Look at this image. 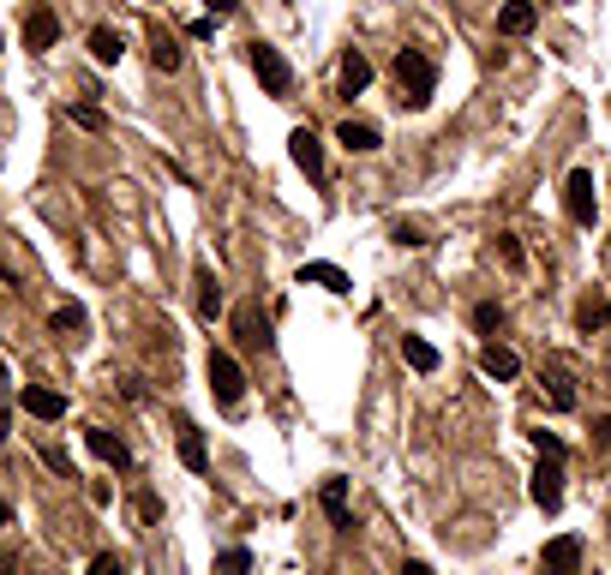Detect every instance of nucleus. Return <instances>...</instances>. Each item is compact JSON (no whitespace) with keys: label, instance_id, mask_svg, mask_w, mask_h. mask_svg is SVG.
<instances>
[{"label":"nucleus","instance_id":"nucleus-25","mask_svg":"<svg viewBox=\"0 0 611 575\" xmlns=\"http://www.w3.org/2000/svg\"><path fill=\"white\" fill-rule=\"evenodd\" d=\"M546 402H552L558 414H570V408H576V378H570V372H546Z\"/></svg>","mask_w":611,"mask_h":575},{"label":"nucleus","instance_id":"nucleus-24","mask_svg":"<svg viewBox=\"0 0 611 575\" xmlns=\"http://www.w3.org/2000/svg\"><path fill=\"white\" fill-rule=\"evenodd\" d=\"M402 360H408L414 372H438V348H432L426 336H402Z\"/></svg>","mask_w":611,"mask_h":575},{"label":"nucleus","instance_id":"nucleus-33","mask_svg":"<svg viewBox=\"0 0 611 575\" xmlns=\"http://www.w3.org/2000/svg\"><path fill=\"white\" fill-rule=\"evenodd\" d=\"M390 240H396V246H426V234H420L414 222H396V228H390Z\"/></svg>","mask_w":611,"mask_h":575},{"label":"nucleus","instance_id":"nucleus-9","mask_svg":"<svg viewBox=\"0 0 611 575\" xmlns=\"http://www.w3.org/2000/svg\"><path fill=\"white\" fill-rule=\"evenodd\" d=\"M540 575H582V540H576V534L546 540V552H540Z\"/></svg>","mask_w":611,"mask_h":575},{"label":"nucleus","instance_id":"nucleus-37","mask_svg":"<svg viewBox=\"0 0 611 575\" xmlns=\"http://www.w3.org/2000/svg\"><path fill=\"white\" fill-rule=\"evenodd\" d=\"M0 575H18V552H6V546H0Z\"/></svg>","mask_w":611,"mask_h":575},{"label":"nucleus","instance_id":"nucleus-12","mask_svg":"<svg viewBox=\"0 0 611 575\" xmlns=\"http://www.w3.org/2000/svg\"><path fill=\"white\" fill-rule=\"evenodd\" d=\"M480 372L498 378V384H516V378H522V354L504 348V342H486V348H480Z\"/></svg>","mask_w":611,"mask_h":575},{"label":"nucleus","instance_id":"nucleus-31","mask_svg":"<svg viewBox=\"0 0 611 575\" xmlns=\"http://www.w3.org/2000/svg\"><path fill=\"white\" fill-rule=\"evenodd\" d=\"M90 575H126V558H120V552H96V558H90Z\"/></svg>","mask_w":611,"mask_h":575},{"label":"nucleus","instance_id":"nucleus-22","mask_svg":"<svg viewBox=\"0 0 611 575\" xmlns=\"http://www.w3.org/2000/svg\"><path fill=\"white\" fill-rule=\"evenodd\" d=\"M150 66L156 72H180V42L162 36V30H150Z\"/></svg>","mask_w":611,"mask_h":575},{"label":"nucleus","instance_id":"nucleus-40","mask_svg":"<svg viewBox=\"0 0 611 575\" xmlns=\"http://www.w3.org/2000/svg\"><path fill=\"white\" fill-rule=\"evenodd\" d=\"M0 528H12V504L6 498H0Z\"/></svg>","mask_w":611,"mask_h":575},{"label":"nucleus","instance_id":"nucleus-17","mask_svg":"<svg viewBox=\"0 0 611 575\" xmlns=\"http://www.w3.org/2000/svg\"><path fill=\"white\" fill-rule=\"evenodd\" d=\"M84 444H90V456H102L108 468H120V474L132 468V450H126L114 432H102V426H84Z\"/></svg>","mask_w":611,"mask_h":575},{"label":"nucleus","instance_id":"nucleus-3","mask_svg":"<svg viewBox=\"0 0 611 575\" xmlns=\"http://www.w3.org/2000/svg\"><path fill=\"white\" fill-rule=\"evenodd\" d=\"M246 66L258 72L264 96H288V90H294V66H288L282 48H270V42H252V48H246Z\"/></svg>","mask_w":611,"mask_h":575},{"label":"nucleus","instance_id":"nucleus-15","mask_svg":"<svg viewBox=\"0 0 611 575\" xmlns=\"http://www.w3.org/2000/svg\"><path fill=\"white\" fill-rule=\"evenodd\" d=\"M336 144L354 150V156H372V150L384 144V132H378L372 120H342V126H336Z\"/></svg>","mask_w":611,"mask_h":575},{"label":"nucleus","instance_id":"nucleus-6","mask_svg":"<svg viewBox=\"0 0 611 575\" xmlns=\"http://www.w3.org/2000/svg\"><path fill=\"white\" fill-rule=\"evenodd\" d=\"M288 156H294V168H300L306 180H318V186H324V144H318V132H312V126H294V132H288Z\"/></svg>","mask_w":611,"mask_h":575},{"label":"nucleus","instance_id":"nucleus-38","mask_svg":"<svg viewBox=\"0 0 611 575\" xmlns=\"http://www.w3.org/2000/svg\"><path fill=\"white\" fill-rule=\"evenodd\" d=\"M234 6H240V0H210V18H228Z\"/></svg>","mask_w":611,"mask_h":575},{"label":"nucleus","instance_id":"nucleus-16","mask_svg":"<svg viewBox=\"0 0 611 575\" xmlns=\"http://www.w3.org/2000/svg\"><path fill=\"white\" fill-rule=\"evenodd\" d=\"M294 282H300V288L312 282V288H330V294H354V276H348V270H336V264H300V270H294Z\"/></svg>","mask_w":611,"mask_h":575},{"label":"nucleus","instance_id":"nucleus-11","mask_svg":"<svg viewBox=\"0 0 611 575\" xmlns=\"http://www.w3.org/2000/svg\"><path fill=\"white\" fill-rule=\"evenodd\" d=\"M192 288H198V294H192L198 324H216V318H222V282L210 276V264H198V270H192Z\"/></svg>","mask_w":611,"mask_h":575},{"label":"nucleus","instance_id":"nucleus-29","mask_svg":"<svg viewBox=\"0 0 611 575\" xmlns=\"http://www.w3.org/2000/svg\"><path fill=\"white\" fill-rule=\"evenodd\" d=\"M12 438V378L0 372V444Z\"/></svg>","mask_w":611,"mask_h":575},{"label":"nucleus","instance_id":"nucleus-26","mask_svg":"<svg viewBox=\"0 0 611 575\" xmlns=\"http://www.w3.org/2000/svg\"><path fill=\"white\" fill-rule=\"evenodd\" d=\"M66 120H72V126H84V132H108V114H102L96 102H72V108H66Z\"/></svg>","mask_w":611,"mask_h":575},{"label":"nucleus","instance_id":"nucleus-2","mask_svg":"<svg viewBox=\"0 0 611 575\" xmlns=\"http://www.w3.org/2000/svg\"><path fill=\"white\" fill-rule=\"evenodd\" d=\"M204 378H210V390H216V402H222L228 414L246 402V372H240V360H234L228 348H210V354H204Z\"/></svg>","mask_w":611,"mask_h":575},{"label":"nucleus","instance_id":"nucleus-14","mask_svg":"<svg viewBox=\"0 0 611 575\" xmlns=\"http://www.w3.org/2000/svg\"><path fill=\"white\" fill-rule=\"evenodd\" d=\"M576 330H582V336H600V330H611V300L600 294V288L576 300Z\"/></svg>","mask_w":611,"mask_h":575},{"label":"nucleus","instance_id":"nucleus-35","mask_svg":"<svg viewBox=\"0 0 611 575\" xmlns=\"http://www.w3.org/2000/svg\"><path fill=\"white\" fill-rule=\"evenodd\" d=\"M42 462H48L54 474H66V480H72V462H66V450H54V444H42Z\"/></svg>","mask_w":611,"mask_h":575},{"label":"nucleus","instance_id":"nucleus-23","mask_svg":"<svg viewBox=\"0 0 611 575\" xmlns=\"http://www.w3.org/2000/svg\"><path fill=\"white\" fill-rule=\"evenodd\" d=\"M84 324H90V318H84V306H78V300H66V306H54V312H48V330H54V336H78Z\"/></svg>","mask_w":611,"mask_h":575},{"label":"nucleus","instance_id":"nucleus-10","mask_svg":"<svg viewBox=\"0 0 611 575\" xmlns=\"http://www.w3.org/2000/svg\"><path fill=\"white\" fill-rule=\"evenodd\" d=\"M60 42V18H54V6H30L24 12V48L30 54H48Z\"/></svg>","mask_w":611,"mask_h":575},{"label":"nucleus","instance_id":"nucleus-32","mask_svg":"<svg viewBox=\"0 0 611 575\" xmlns=\"http://www.w3.org/2000/svg\"><path fill=\"white\" fill-rule=\"evenodd\" d=\"M534 450H540V456H558V462H564V456H570V450H564V438H558V432H534Z\"/></svg>","mask_w":611,"mask_h":575},{"label":"nucleus","instance_id":"nucleus-1","mask_svg":"<svg viewBox=\"0 0 611 575\" xmlns=\"http://www.w3.org/2000/svg\"><path fill=\"white\" fill-rule=\"evenodd\" d=\"M390 78H396V102H402V108H414V114L438 96V60H432V54H420V48H396Z\"/></svg>","mask_w":611,"mask_h":575},{"label":"nucleus","instance_id":"nucleus-21","mask_svg":"<svg viewBox=\"0 0 611 575\" xmlns=\"http://www.w3.org/2000/svg\"><path fill=\"white\" fill-rule=\"evenodd\" d=\"M90 54H96V66H120V54H126V42H120V30H108V24H96V30H90Z\"/></svg>","mask_w":611,"mask_h":575},{"label":"nucleus","instance_id":"nucleus-20","mask_svg":"<svg viewBox=\"0 0 611 575\" xmlns=\"http://www.w3.org/2000/svg\"><path fill=\"white\" fill-rule=\"evenodd\" d=\"M324 516H330V528H342V534H354V516H348V480H324Z\"/></svg>","mask_w":611,"mask_h":575},{"label":"nucleus","instance_id":"nucleus-19","mask_svg":"<svg viewBox=\"0 0 611 575\" xmlns=\"http://www.w3.org/2000/svg\"><path fill=\"white\" fill-rule=\"evenodd\" d=\"M234 330H240L246 348H270V342H276V336H270V318H264L258 306H240V312H234Z\"/></svg>","mask_w":611,"mask_h":575},{"label":"nucleus","instance_id":"nucleus-7","mask_svg":"<svg viewBox=\"0 0 611 575\" xmlns=\"http://www.w3.org/2000/svg\"><path fill=\"white\" fill-rule=\"evenodd\" d=\"M18 408H24L30 420H42V426L66 420V396H60V390H48V384H24V390H18Z\"/></svg>","mask_w":611,"mask_h":575},{"label":"nucleus","instance_id":"nucleus-39","mask_svg":"<svg viewBox=\"0 0 611 575\" xmlns=\"http://www.w3.org/2000/svg\"><path fill=\"white\" fill-rule=\"evenodd\" d=\"M396 575H432V564H420V558H408V564H402V570Z\"/></svg>","mask_w":611,"mask_h":575},{"label":"nucleus","instance_id":"nucleus-4","mask_svg":"<svg viewBox=\"0 0 611 575\" xmlns=\"http://www.w3.org/2000/svg\"><path fill=\"white\" fill-rule=\"evenodd\" d=\"M564 216H570L576 228H594L600 204H594V174H588V168H576V174L564 180Z\"/></svg>","mask_w":611,"mask_h":575},{"label":"nucleus","instance_id":"nucleus-8","mask_svg":"<svg viewBox=\"0 0 611 575\" xmlns=\"http://www.w3.org/2000/svg\"><path fill=\"white\" fill-rule=\"evenodd\" d=\"M174 450H180V468H186V474H210V450H204V432H198V426H192L186 414L174 420Z\"/></svg>","mask_w":611,"mask_h":575},{"label":"nucleus","instance_id":"nucleus-13","mask_svg":"<svg viewBox=\"0 0 611 575\" xmlns=\"http://www.w3.org/2000/svg\"><path fill=\"white\" fill-rule=\"evenodd\" d=\"M534 24H540L534 0H504L498 6V36H534Z\"/></svg>","mask_w":611,"mask_h":575},{"label":"nucleus","instance_id":"nucleus-5","mask_svg":"<svg viewBox=\"0 0 611 575\" xmlns=\"http://www.w3.org/2000/svg\"><path fill=\"white\" fill-rule=\"evenodd\" d=\"M528 492H534V504H540L546 516H558V510H564V462H558V456H540Z\"/></svg>","mask_w":611,"mask_h":575},{"label":"nucleus","instance_id":"nucleus-18","mask_svg":"<svg viewBox=\"0 0 611 575\" xmlns=\"http://www.w3.org/2000/svg\"><path fill=\"white\" fill-rule=\"evenodd\" d=\"M366 84H372V60H366L360 48H348V54H342V72H336V90H342V96H360Z\"/></svg>","mask_w":611,"mask_h":575},{"label":"nucleus","instance_id":"nucleus-30","mask_svg":"<svg viewBox=\"0 0 611 575\" xmlns=\"http://www.w3.org/2000/svg\"><path fill=\"white\" fill-rule=\"evenodd\" d=\"M498 258H504L510 270H522V264H528V258H522V240H516V234H498Z\"/></svg>","mask_w":611,"mask_h":575},{"label":"nucleus","instance_id":"nucleus-36","mask_svg":"<svg viewBox=\"0 0 611 575\" xmlns=\"http://www.w3.org/2000/svg\"><path fill=\"white\" fill-rule=\"evenodd\" d=\"M594 444H600V450H611V414L600 420V426H594Z\"/></svg>","mask_w":611,"mask_h":575},{"label":"nucleus","instance_id":"nucleus-34","mask_svg":"<svg viewBox=\"0 0 611 575\" xmlns=\"http://www.w3.org/2000/svg\"><path fill=\"white\" fill-rule=\"evenodd\" d=\"M186 36H192V42H210V36H216V18H210V12H204V18H192V24H186Z\"/></svg>","mask_w":611,"mask_h":575},{"label":"nucleus","instance_id":"nucleus-27","mask_svg":"<svg viewBox=\"0 0 611 575\" xmlns=\"http://www.w3.org/2000/svg\"><path fill=\"white\" fill-rule=\"evenodd\" d=\"M474 330H480V336H498V330H504V306H498V300H480V306H474Z\"/></svg>","mask_w":611,"mask_h":575},{"label":"nucleus","instance_id":"nucleus-41","mask_svg":"<svg viewBox=\"0 0 611 575\" xmlns=\"http://www.w3.org/2000/svg\"><path fill=\"white\" fill-rule=\"evenodd\" d=\"M606 528H611V516H606Z\"/></svg>","mask_w":611,"mask_h":575},{"label":"nucleus","instance_id":"nucleus-28","mask_svg":"<svg viewBox=\"0 0 611 575\" xmlns=\"http://www.w3.org/2000/svg\"><path fill=\"white\" fill-rule=\"evenodd\" d=\"M216 575H252V552H246V546H228V552L216 558Z\"/></svg>","mask_w":611,"mask_h":575}]
</instances>
